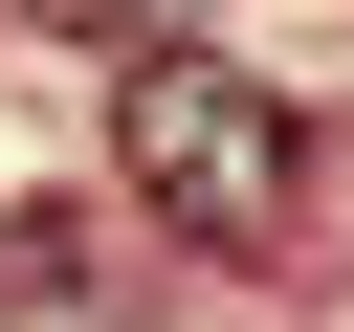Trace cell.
I'll return each mask as SVG.
<instances>
[{"label": "cell", "instance_id": "1", "mask_svg": "<svg viewBox=\"0 0 354 332\" xmlns=\"http://www.w3.org/2000/svg\"><path fill=\"white\" fill-rule=\"evenodd\" d=\"M111 177L177 221V243H288L310 221V111L243 66V44H111Z\"/></svg>", "mask_w": 354, "mask_h": 332}, {"label": "cell", "instance_id": "2", "mask_svg": "<svg viewBox=\"0 0 354 332\" xmlns=\"http://www.w3.org/2000/svg\"><path fill=\"white\" fill-rule=\"evenodd\" d=\"M66 288H88V221L66 199H0V332H44Z\"/></svg>", "mask_w": 354, "mask_h": 332}]
</instances>
